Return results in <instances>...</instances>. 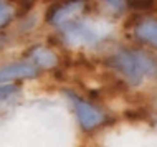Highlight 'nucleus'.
I'll use <instances>...</instances> for the list:
<instances>
[{"label": "nucleus", "instance_id": "9d476101", "mask_svg": "<svg viewBox=\"0 0 157 147\" xmlns=\"http://www.w3.org/2000/svg\"><path fill=\"white\" fill-rule=\"evenodd\" d=\"M131 5L134 8H139V10H147V8H152L154 2H132Z\"/></svg>", "mask_w": 157, "mask_h": 147}, {"label": "nucleus", "instance_id": "39448f33", "mask_svg": "<svg viewBox=\"0 0 157 147\" xmlns=\"http://www.w3.org/2000/svg\"><path fill=\"white\" fill-rule=\"evenodd\" d=\"M84 5L83 2H75V3H65V5H61V3H55V5L50 8L48 15H46V20H48L50 23H63L65 22L66 17L73 15L76 10H79Z\"/></svg>", "mask_w": 157, "mask_h": 147}, {"label": "nucleus", "instance_id": "0eeeda50", "mask_svg": "<svg viewBox=\"0 0 157 147\" xmlns=\"http://www.w3.org/2000/svg\"><path fill=\"white\" fill-rule=\"evenodd\" d=\"M32 58L38 66H41V68H52V66L56 65V55L53 51H50V50L45 48V47L33 48L32 50Z\"/></svg>", "mask_w": 157, "mask_h": 147}, {"label": "nucleus", "instance_id": "f257e3e1", "mask_svg": "<svg viewBox=\"0 0 157 147\" xmlns=\"http://www.w3.org/2000/svg\"><path fill=\"white\" fill-rule=\"evenodd\" d=\"M108 63L111 68L119 71L131 85H141L146 76L157 74L155 60L144 51L119 50L116 55L109 56Z\"/></svg>", "mask_w": 157, "mask_h": 147}, {"label": "nucleus", "instance_id": "6e6552de", "mask_svg": "<svg viewBox=\"0 0 157 147\" xmlns=\"http://www.w3.org/2000/svg\"><path fill=\"white\" fill-rule=\"evenodd\" d=\"M18 93V88L12 86V85H5V86H0V103L7 101L8 98H12L13 94Z\"/></svg>", "mask_w": 157, "mask_h": 147}, {"label": "nucleus", "instance_id": "9b49d317", "mask_svg": "<svg viewBox=\"0 0 157 147\" xmlns=\"http://www.w3.org/2000/svg\"><path fill=\"white\" fill-rule=\"evenodd\" d=\"M2 45H3V38H0V48H2Z\"/></svg>", "mask_w": 157, "mask_h": 147}, {"label": "nucleus", "instance_id": "f03ea898", "mask_svg": "<svg viewBox=\"0 0 157 147\" xmlns=\"http://www.w3.org/2000/svg\"><path fill=\"white\" fill-rule=\"evenodd\" d=\"M61 30H63L65 38L70 43H75V45H91V43H96L101 38V35L94 28L86 25V23H83V22L65 23L61 27Z\"/></svg>", "mask_w": 157, "mask_h": 147}, {"label": "nucleus", "instance_id": "423d86ee", "mask_svg": "<svg viewBox=\"0 0 157 147\" xmlns=\"http://www.w3.org/2000/svg\"><path fill=\"white\" fill-rule=\"evenodd\" d=\"M136 36L157 48V20H142L136 27Z\"/></svg>", "mask_w": 157, "mask_h": 147}, {"label": "nucleus", "instance_id": "20e7f679", "mask_svg": "<svg viewBox=\"0 0 157 147\" xmlns=\"http://www.w3.org/2000/svg\"><path fill=\"white\" fill-rule=\"evenodd\" d=\"M36 76V66L32 63H12L3 68H0V85L13 79H22V78H33Z\"/></svg>", "mask_w": 157, "mask_h": 147}, {"label": "nucleus", "instance_id": "1a4fd4ad", "mask_svg": "<svg viewBox=\"0 0 157 147\" xmlns=\"http://www.w3.org/2000/svg\"><path fill=\"white\" fill-rule=\"evenodd\" d=\"M10 18H12V8H10V5L0 2V27H3L5 23H8V22H10Z\"/></svg>", "mask_w": 157, "mask_h": 147}, {"label": "nucleus", "instance_id": "7ed1b4c3", "mask_svg": "<svg viewBox=\"0 0 157 147\" xmlns=\"http://www.w3.org/2000/svg\"><path fill=\"white\" fill-rule=\"evenodd\" d=\"M70 96V99L73 101L75 104V111H76V116L79 119V124L83 126V129L90 131V129H94L96 126H99L101 123L104 121V114L99 111L98 107H94L93 104L86 103V101L76 98L75 94L71 93H66Z\"/></svg>", "mask_w": 157, "mask_h": 147}]
</instances>
